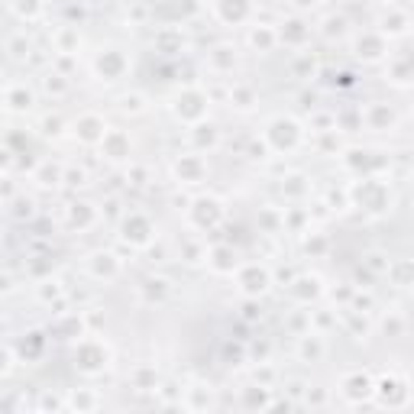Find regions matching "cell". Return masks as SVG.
Listing matches in <instances>:
<instances>
[{"label":"cell","mask_w":414,"mask_h":414,"mask_svg":"<svg viewBox=\"0 0 414 414\" xmlns=\"http://www.w3.org/2000/svg\"><path fill=\"white\" fill-rule=\"evenodd\" d=\"M372 391H375V385H372V379H369L366 372L343 375V395H346L350 401H366Z\"/></svg>","instance_id":"obj_1"},{"label":"cell","mask_w":414,"mask_h":414,"mask_svg":"<svg viewBox=\"0 0 414 414\" xmlns=\"http://www.w3.org/2000/svg\"><path fill=\"white\" fill-rule=\"evenodd\" d=\"M239 288L246 295H263L265 288H269V272L259 269V265H246V269L239 272Z\"/></svg>","instance_id":"obj_2"},{"label":"cell","mask_w":414,"mask_h":414,"mask_svg":"<svg viewBox=\"0 0 414 414\" xmlns=\"http://www.w3.org/2000/svg\"><path fill=\"white\" fill-rule=\"evenodd\" d=\"M243 405L246 408H272L269 389H265V385H259V389H246L243 391Z\"/></svg>","instance_id":"obj_3"},{"label":"cell","mask_w":414,"mask_h":414,"mask_svg":"<svg viewBox=\"0 0 414 414\" xmlns=\"http://www.w3.org/2000/svg\"><path fill=\"white\" fill-rule=\"evenodd\" d=\"M301 356L304 359H320L324 356V343H320V337H304L301 340Z\"/></svg>","instance_id":"obj_4"},{"label":"cell","mask_w":414,"mask_h":414,"mask_svg":"<svg viewBox=\"0 0 414 414\" xmlns=\"http://www.w3.org/2000/svg\"><path fill=\"white\" fill-rule=\"evenodd\" d=\"M204 385H194V389H188V399H184V405H188V408H201V405H214V401H211V399H214V395H207V399H204Z\"/></svg>","instance_id":"obj_5"},{"label":"cell","mask_w":414,"mask_h":414,"mask_svg":"<svg viewBox=\"0 0 414 414\" xmlns=\"http://www.w3.org/2000/svg\"><path fill=\"white\" fill-rule=\"evenodd\" d=\"M217 269H230V249H217Z\"/></svg>","instance_id":"obj_6"},{"label":"cell","mask_w":414,"mask_h":414,"mask_svg":"<svg viewBox=\"0 0 414 414\" xmlns=\"http://www.w3.org/2000/svg\"><path fill=\"white\" fill-rule=\"evenodd\" d=\"M298 4H301V7H308V4H310V7H314V4H318V0H298Z\"/></svg>","instance_id":"obj_7"}]
</instances>
